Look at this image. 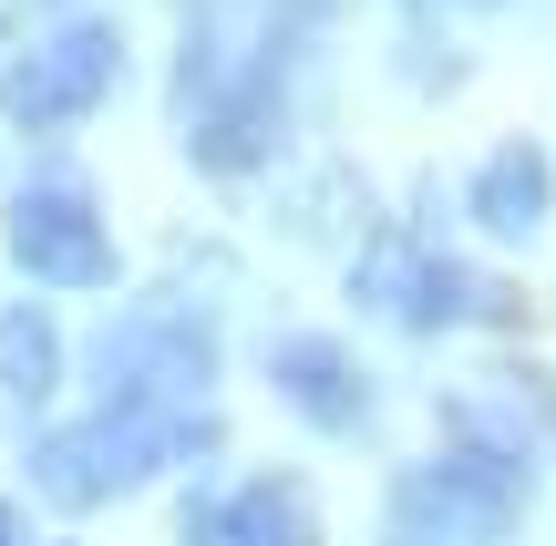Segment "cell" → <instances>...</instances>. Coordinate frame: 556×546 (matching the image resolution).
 <instances>
[{
    "mask_svg": "<svg viewBox=\"0 0 556 546\" xmlns=\"http://www.w3.org/2000/svg\"><path fill=\"white\" fill-rule=\"evenodd\" d=\"M495 217H505V227L536 217V155H505V176H495Z\"/></svg>",
    "mask_w": 556,
    "mask_h": 546,
    "instance_id": "1",
    "label": "cell"
}]
</instances>
